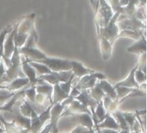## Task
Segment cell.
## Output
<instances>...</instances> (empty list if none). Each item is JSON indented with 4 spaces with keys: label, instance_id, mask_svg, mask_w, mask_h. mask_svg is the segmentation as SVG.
<instances>
[{
    "label": "cell",
    "instance_id": "5b68a950",
    "mask_svg": "<svg viewBox=\"0 0 147 133\" xmlns=\"http://www.w3.org/2000/svg\"><path fill=\"white\" fill-rule=\"evenodd\" d=\"M16 28H17V26L15 28H12L5 37V40L3 42V58L10 59V57L14 52V48H15L14 36L16 32Z\"/></svg>",
    "mask_w": 147,
    "mask_h": 133
},
{
    "label": "cell",
    "instance_id": "277c9868",
    "mask_svg": "<svg viewBox=\"0 0 147 133\" xmlns=\"http://www.w3.org/2000/svg\"><path fill=\"white\" fill-rule=\"evenodd\" d=\"M74 100H78L79 103H81L85 107H87L90 111V113L92 114V118H93V116H94V111H95V109H96V107L97 106V102L96 100H94L90 97V90L81 91L80 94L78 96H77L76 98H74Z\"/></svg>",
    "mask_w": 147,
    "mask_h": 133
},
{
    "label": "cell",
    "instance_id": "ffe728a7",
    "mask_svg": "<svg viewBox=\"0 0 147 133\" xmlns=\"http://www.w3.org/2000/svg\"><path fill=\"white\" fill-rule=\"evenodd\" d=\"M12 28L9 26V27H7L3 32L0 33V62L2 61V58H3V42H4V40H5V37L7 35V34L10 31Z\"/></svg>",
    "mask_w": 147,
    "mask_h": 133
},
{
    "label": "cell",
    "instance_id": "603a6c76",
    "mask_svg": "<svg viewBox=\"0 0 147 133\" xmlns=\"http://www.w3.org/2000/svg\"><path fill=\"white\" fill-rule=\"evenodd\" d=\"M4 132V129H3V126H0V133H3Z\"/></svg>",
    "mask_w": 147,
    "mask_h": 133
},
{
    "label": "cell",
    "instance_id": "6da1fadb",
    "mask_svg": "<svg viewBox=\"0 0 147 133\" xmlns=\"http://www.w3.org/2000/svg\"><path fill=\"white\" fill-rule=\"evenodd\" d=\"M35 62H40V63L46 65L52 72H55V73L71 70V61L70 60L53 58V57L47 56L45 59L35 61Z\"/></svg>",
    "mask_w": 147,
    "mask_h": 133
},
{
    "label": "cell",
    "instance_id": "d6986e66",
    "mask_svg": "<svg viewBox=\"0 0 147 133\" xmlns=\"http://www.w3.org/2000/svg\"><path fill=\"white\" fill-rule=\"evenodd\" d=\"M74 79H75V77H74V75H73V76H72L69 80H67L66 82H62V83H59V87L61 88V90H62L64 93H65L67 95L70 94V92H71V88H72V83H73Z\"/></svg>",
    "mask_w": 147,
    "mask_h": 133
},
{
    "label": "cell",
    "instance_id": "7c38bea8",
    "mask_svg": "<svg viewBox=\"0 0 147 133\" xmlns=\"http://www.w3.org/2000/svg\"><path fill=\"white\" fill-rule=\"evenodd\" d=\"M128 52L135 53L139 56L145 54L146 50V35H143L134 44H133L131 47H129L127 49Z\"/></svg>",
    "mask_w": 147,
    "mask_h": 133
},
{
    "label": "cell",
    "instance_id": "3957f363",
    "mask_svg": "<svg viewBox=\"0 0 147 133\" xmlns=\"http://www.w3.org/2000/svg\"><path fill=\"white\" fill-rule=\"evenodd\" d=\"M21 60H22V66H21V69L22 74H24V77H26L28 81H29V85L30 86H35L38 81V76L37 74L35 72V70L29 65V63L25 60V58L21 56Z\"/></svg>",
    "mask_w": 147,
    "mask_h": 133
},
{
    "label": "cell",
    "instance_id": "ac0fdd59",
    "mask_svg": "<svg viewBox=\"0 0 147 133\" xmlns=\"http://www.w3.org/2000/svg\"><path fill=\"white\" fill-rule=\"evenodd\" d=\"M134 77H135V80L139 84V86L146 83V74L145 72H143L141 69H140V68L136 69Z\"/></svg>",
    "mask_w": 147,
    "mask_h": 133
},
{
    "label": "cell",
    "instance_id": "5bb4252c",
    "mask_svg": "<svg viewBox=\"0 0 147 133\" xmlns=\"http://www.w3.org/2000/svg\"><path fill=\"white\" fill-rule=\"evenodd\" d=\"M29 63V65L35 70L37 76H41V75H45V74H51L52 71L44 64L40 63V62H35V61H28Z\"/></svg>",
    "mask_w": 147,
    "mask_h": 133
},
{
    "label": "cell",
    "instance_id": "52a82bcc",
    "mask_svg": "<svg viewBox=\"0 0 147 133\" xmlns=\"http://www.w3.org/2000/svg\"><path fill=\"white\" fill-rule=\"evenodd\" d=\"M73 120L78 122L79 125L85 127L91 133H95V125L92 119V116L88 113H79L73 115Z\"/></svg>",
    "mask_w": 147,
    "mask_h": 133
},
{
    "label": "cell",
    "instance_id": "9c48e42d",
    "mask_svg": "<svg viewBox=\"0 0 147 133\" xmlns=\"http://www.w3.org/2000/svg\"><path fill=\"white\" fill-rule=\"evenodd\" d=\"M71 72L75 78H78V80L85 75L91 74L95 73L96 71L93 69H90L83 65V63L76 61H71Z\"/></svg>",
    "mask_w": 147,
    "mask_h": 133
},
{
    "label": "cell",
    "instance_id": "8992f818",
    "mask_svg": "<svg viewBox=\"0 0 147 133\" xmlns=\"http://www.w3.org/2000/svg\"><path fill=\"white\" fill-rule=\"evenodd\" d=\"M28 86H29V81L26 77H18L13 80L12 81H10L9 83L3 86V89L7 90L9 92L16 93V92L22 90Z\"/></svg>",
    "mask_w": 147,
    "mask_h": 133
},
{
    "label": "cell",
    "instance_id": "9a60e30c",
    "mask_svg": "<svg viewBox=\"0 0 147 133\" xmlns=\"http://www.w3.org/2000/svg\"><path fill=\"white\" fill-rule=\"evenodd\" d=\"M114 119H115V121L117 122L119 127H120V131L121 130H126V131H129L130 132V129L125 120V119L123 118L122 114H121V112L119 111V110H116L115 112H114L112 114H111Z\"/></svg>",
    "mask_w": 147,
    "mask_h": 133
},
{
    "label": "cell",
    "instance_id": "7402d4cb",
    "mask_svg": "<svg viewBox=\"0 0 147 133\" xmlns=\"http://www.w3.org/2000/svg\"><path fill=\"white\" fill-rule=\"evenodd\" d=\"M119 133H130V132L126 131V130H121V131H119Z\"/></svg>",
    "mask_w": 147,
    "mask_h": 133
},
{
    "label": "cell",
    "instance_id": "8fae6325",
    "mask_svg": "<svg viewBox=\"0 0 147 133\" xmlns=\"http://www.w3.org/2000/svg\"><path fill=\"white\" fill-rule=\"evenodd\" d=\"M98 86L100 87V88L102 90L103 93L108 96L109 98H110L112 100H115L117 98V94L115 92V89L114 88V86H112V84L108 81L106 79L104 80H101L97 81Z\"/></svg>",
    "mask_w": 147,
    "mask_h": 133
},
{
    "label": "cell",
    "instance_id": "ba28073f",
    "mask_svg": "<svg viewBox=\"0 0 147 133\" xmlns=\"http://www.w3.org/2000/svg\"><path fill=\"white\" fill-rule=\"evenodd\" d=\"M138 68V65L136 64V66L131 70V72L129 73L128 76L122 80L121 81L116 83L115 86H114V88L115 87H127V88H132V89H140V86L139 84L136 82L135 80V77H134V74H135V71L136 69Z\"/></svg>",
    "mask_w": 147,
    "mask_h": 133
},
{
    "label": "cell",
    "instance_id": "2e32d148",
    "mask_svg": "<svg viewBox=\"0 0 147 133\" xmlns=\"http://www.w3.org/2000/svg\"><path fill=\"white\" fill-rule=\"evenodd\" d=\"M90 95L97 103L98 102H101L102 100L103 97L105 96V94L103 93L102 90L100 88V87L98 86L97 83L96 84V86L94 87H92L91 89H90Z\"/></svg>",
    "mask_w": 147,
    "mask_h": 133
},
{
    "label": "cell",
    "instance_id": "4fadbf2b",
    "mask_svg": "<svg viewBox=\"0 0 147 133\" xmlns=\"http://www.w3.org/2000/svg\"><path fill=\"white\" fill-rule=\"evenodd\" d=\"M68 98H69V95H67L65 93H64L61 90L59 84L53 86V95H52L53 105L57 104V103H61L62 101L65 100Z\"/></svg>",
    "mask_w": 147,
    "mask_h": 133
},
{
    "label": "cell",
    "instance_id": "30bf717a",
    "mask_svg": "<svg viewBox=\"0 0 147 133\" xmlns=\"http://www.w3.org/2000/svg\"><path fill=\"white\" fill-rule=\"evenodd\" d=\"M95 129H99V130H115V131H120V127L114 119V117L109 114L106 113L104 119L97 125L96 128Z\"/></svg>",
    "mask_w": 147,
    "mask_h": 133
},
{
    "label": "cell",
    "instance_id": "44dd1931",
    "mask_svg": "<svg viewBox=\"0 0 147 133\" xmlns=\"http://www.w3.org/2000/svg\"><path fill=\"white\" fill-rule=\"evenodd\" d=\"M102 133H119V131L115 130H100Z\"/></svg>",
    "mask_w": 147,
    "mask_h": 133
},
{
    "label": "cell",
    "instance_id": "e0dca14e",
    "mask_svg": "<svg viewBox=\"0 0 147 133\" xmlns=\"http://www.w3.org/2000/svg\"><path fill=\"white\" fill-rule=\"evenodd\" d=\"M121 114L123 116V118L125 119L129 129H130V132L131 130L133 129L134 127V125L136 121V116H137V113L136 112L133 113V112H121Z\"/></svg>",
    "mask_w": 147,
    "mask_h": 133
},
{
    "label": "cell",
    "instance_id": "7a4b0ae2",
    "mask_svg": "<svg viewBox=\"0 0 147 133\" xmlns=\"http://www.w3.org/2000/svg\"><path fill=\"white\" fill-rule=\"evenodd\" d=\"M106 79V76L100 72H95L91 74L85 75L78 80V82L74 86L76 89L78 91H84V90H90L92 87L96 86L98 80Z\"/></svg>",
    "mask_w": 147,
    "mask_h": 133
}]
</instances>
